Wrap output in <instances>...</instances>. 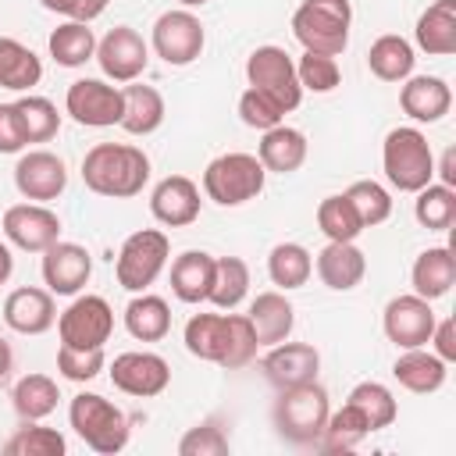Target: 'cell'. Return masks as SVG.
Listing matches in <instances>:
<instances>
[{"label": "cell", "mask_w": 456, "mask_h": 456, "mask_svg": "<svg viewBox=\"0 0 456 456\" xmlns=\"http://www.w3.org/2000/svg\"><path fill=\"white\" fill-rule=\"evenodd\" d=\"M185 349L196 360L239 370L256 356L260 342L246 314H192L185 324Z\"/></svg>", "instance_id": "cell-1"}, {"label": "cell", "mask_w": 456, "mask_h": 456, "mask_svg": "<svg viewBox=\"0 0 456 456\" xmlns=\"http://www.w3.org/2000/svg\"><path fill=\"white\" fill-rule=\"evenodd\" d=\"M150 178V157L132 142H96L82 157V182L96 196H139Z\"/></svg>", "instance_id": "cell-2"}, {"label": "cell", "mask_w": 456, "mask_h": 456, "mask_svg": "<svg viewBox=\"0 0 456 456\" xmlns=\"http://www.w3.org/2000/svg\"><path fill=\"white\" fill-rule=\"evenodd\" d=\"M328 413H331V403L317 381L281 388L274 399V410H271L278 435L292 445H317V438L328 424Z\"/></svg>", "instance_id": "cell-3"}, {"label": "cell", "mask_w": 456, "mask_h": 456, "mask_svg": "<svg viewBox=\"0 0 456 456\" xmlns=\"http://www.w3.org/2000/svg\"><path fill=\"white\" fill-rule=\"evenodd\" d=\"M68 420L75 428V435L100 456H114L128 445V417L121 406H114L110 399L96 395V392H78L68 406Z\"/></svg>", "instance_id": "cell-4"}, {"label": "cell", "mask_w": 456, "mask_h": 456, "mask_svg": "<svg viewBox=\"0 0 456 456\" xmlns=\"http://www.w3.org/2000/svg\"><path fill=\"white\" fill-rule=\"evenodd\" d=\"M349 0H303L292 14V36L303 43V50L328 57H338L349 46Z\"/></svg>", "instance_id": "cell-5"}, {"label": "cell", "mask_w": 456, "mask_h": 456, "mask_svg": "<svg viewBox=\"0 0 456 456\" xmlns=\"http://www.w3.org/2000/svg\"><path fill=\"white\" fill-rule=\"evenodd\" d=\"M381 164L385 178L399 192H417L435 178V153L428 146V135L420 128H392L381 146Z\"/></svg>", "instance_id": "cell-6"}, {"label": "cell", "mask_w": 456, "mask_h": 456, "mask_svg": "<svg viewBox=\"0 0 456 456\" xmlns=\"http://www.w3.org/2000/svg\"><path fill=\"white\" fill-rule=\"evenodd\" d=\"M267 171L256 153H221L203 171V192L217 207H242L264 192Z\"/></svg>", "instance_id": "cell-7"}, {"label": "cell", "mask_w": 456, "mask_h": 456, "mask_svg": "<svg viewBox=\"0 0 456 456\" xmlns=\"http://www.w3.org/2000/svg\"><path fill=\"white\" fill-rule=\"evenodd\" d=\"M167 256H171V242L160 228H139L132 232L121 249H118V260H114V274H118V285L128 289V292H146L160 271L167 267Z\"/></svg>", "instance_id": "cell-8"}, {"label": "cell", "mask_w": 456, "mask_h": 456, "mask_svg": "<svg viewBox=\"0 0 456 456\" xmlns=\"http://www.w3.org/2000/svg\"><path fill=\"white\" fill-rule=\"evenodd\" d=\"M203 43H207L203 21H200L189 7L164 11V14L153 21L150 46H153V53H157L164 64H171V68L192 64V61L203 53Z\"/></svg>", "instance_id": "cell-9"}, {"label": "cell", "mask_w": 456, "mask_h": 456, "mask_svg": "<svg viewBox=\"0 0 456 456\" xmlns=\"http://www.w3.org/2000/svg\"><path fill=\"white\" fill-rule=\"evenodd\" d=\"M246 78H249V86L271 93L285 110H296L303 100V86L296 78V61L281 46H256L246 57Z\"/></svg>", "instance_id": "cell-10"}, {"label": "cell", "mask_w": 456, "mask_h": 456, "mask_svg": "<svg viewBox=\"0 0 456 456\" xmlns=\"http://www.w3.org/2000/svg\"><path fill=\"white\" fill-rule=\"evenodd\" d=\"M57 331L64 346L75 349H103V342L114 331V310L103 296H78L71 306L57 317Z\"/></svg>", "instance_id": "cell-11"}, {"label": "cell", "mask_w": 456, "mask_h": 456, "mask_svg": "<svg viewBox=\"0 0 456 456\" xmlns=\"http://www.w3.org/2000/svg\"><path fill=\"white\" fill-rule=\"evenodd\" d=\"M64 110L86 128H110V125H121L125 96L118 86L103 78H78L64 93Z\"/></svg>", "instance_id": "cell-12"}, {"label": "cell", "mask_w": 456, "mask_h": 456, "mask_svg": "<svg viewBox=\"0 0 456 456\" xmlns=\"http://www.w3.org/2000/svg\"><path fill=\"white\" fill-rule=\"evenodd\" d=\"M96 61L110 82H135L150 64V46L132 25H114L96 39Z\"/></svg>", "instance_id": "cell-13"}, {"label": "cell", "mask_w": 456, "mask_h": 456, "mask_svg": "<svg viewBox=\"0 0 456 456\" xmlns=\"http://www.w3.org/2000/svg\"><path fill=\"white\" fill-rule=\"evenodd\" d=\"M435 310H431V299L410 292V296H395L388 299L385 306V335L388 342H395L399 349H417V346H428L431 342V331H435Z\"/></svg>", "instance_id": "cell-14"}, {"label": "cell", "mask_w": 456, "mask_h": 456, "mask_svg": "<svg viewBox=\"0 0 456 456\" xmlns=\"http://www.w3.org/2000/svg\"><path fill=\"white\" fill-rule=\"evenodd\" d=\"M4 235L25 253H43L61 239V217L46 203H14L4 210Z\"/></svg>", "instance_id": "cell-15"}, {"label": "cell", "mask_w": 456, "mask_h": 456, "mask_svg": "<svg viewBox=\"0 0 456 456\" xmlns=\"http://www.w3.org/2000/svg\"><path fill=\"white\" fill-rule=\"evenodd\" d=\"M14 189L32 203H50L68 189V167L50 150H28L14 164Z\"/></svg>", "instance_id": "cell-16"}, {"label": "cell", "mask_w": 456, "mask_h": 456, "mask_svg": "<svg viewBox=\"0 0 456 456\" xmlns=\"http://www.w3.org/2000/svg\"><path fill=\"white\" fill-rule=\"evenodd\" d=\"M110 381L125 395L153 399V395H160L171 385V367L157 353H121L110 363Z\"/></svg>", "instance_id": "cell-17"}, {"label": "cell", "mask_w": 456, "mask_h": 456, "mask_svg": "<svg viewBox=\"0 0 456 456\" xmlns=\"http://www.w3.org/2000/svg\"><path fill=\"white\" fill-rule=\"evenodd\" d=\"M264 378L281 392V388H296V385H306V381H317V370H321V353L310 346V342H278V346H267V356L260 363Z\"/></svg>", "instance_id": "cell-18"}, {"label": "cell", "mask_w": 456, "mask_h": 456, "mask_svg": "<svg viewBox=\"0 0 456 456\" xmlns=\"http://www.w3.org/2000/svg\"><path fill=\"white\" fill-rule=\"evenodd\" d=\"M200 185L185 175H167L150 192V214L164 228H185L200 217Z\"/></svg>", "instance_id": "cell-19"}, {"label": "cell", "mask_w": 456, "mask_h": 456, "mask_svg": "<svg viewBox=\"0 0 456 456\" xmlns=\"http://www.w3.org/2000/svg\"><path fill=\"white\" fill-rule=\"evenodd\" d=\"M93 274V256L78 242H53L43 249V281L53 296H75Z\"/></svg>", "instance_id": "cell-20"}, {"label": "cell", "mask_w": 456, "mask_h": 456, "mask_svg": "<svg viewBox=\"0 0 456 456\" xmlns=\"http://www.w3.org/2000/svg\"><path fill=\"white\" fill-rule=\"evenodd\" d=\"M4 321L18 335H43V331H50L53 321H57L53 292L50 289H36V285L14 289L4 299Z\"/></svg>", "instance_id": "cell-21"}, {"label": "cell", "mask_w": 456, "mask_h": 456, "mask_svg": "<svg viewBox=\"0 0 456 456\" xmlns=\"http://www.w3.org/2000/svg\"><path fill=\"white\" fill-rule=\"evenodd\" d=\"M399 107L403 114H410L413 121H442L452 107V89L445 78L438 75H410L403 78V89H399Z\"/></svg>", "instance_id": "cell-22"}, {"label": "cell", "mask_w": 456, "mask_h": 456, "mask_svg": "<svg viewBox=\"0 0 456 456\" xmlns=\"http://www.w3.org/2000/svg\"><path fill=\"white\" fill-rule=\"evenodd\" d=\"M363 274H367V256L356 242H328L317 253V278L335 292L356 289Z\"/></svg>", "instance_id": "cell-23"}, {"label": "cell", "mask_w": 456, "mask_h": 456, "mask_svg": "<svg viewBox=\"0 0 456 456\" xmlns=\"http://www.w3.org/2000/svg\"><path fill=\"white\" fill-rule=\"evenodd\" d=\"M392 374H395V381H399L406 392L431 395V392H438V388L445 385V378H449V363H445L442 356L428 353L424 346H417V349H403V353L395 356Z\"/></svg>", "instance_id": "cell-24"}, {"label": "cell", "mask_w": 456, "mask_h": 456, "mask_svg": "<svg viewBox=\"0 0 456 456\" xmlns=\"http://www.w3.org/2000/svg\"><path fill=\"white\" fill-rule=\"evenodd\" d=\"M256 160L264 164V171H274V175H292L303 167L306 160V135L292 125H274L260 135V146H256Z\"/></svg>", "instance_id": "cell-25"}, {"label": "cell", "mask_w": 456, "mask_h": 456, "mask_svg": "<svg viewBox=\"0 0 456 456\" xmlns=\"http://www.w3.org/2000/svg\"><path fill=\"white\" fill-rule=\"evenodd\" d=\"M417 46L428 57H449L456 53V0H435L428 11L417 18L413 28Z\"/></svg>", "instance_id": "cell-26"}, {"label": "cell", "mask_w": 456, "mask_h": 456, "mask_svg": "<svg viewBox=\"0 0 456 456\" xmlns=\"http://www.w3.org/2000/svg\"><path fill=\"white\" fill-rule=\"evenodd\" d=\"M249 324L256 331V342L260 346H278L292 335V324H296V310L292 303L285 299V292H260L253 303H249Z\"/></svg>", "instance_id": "cell-27"}, {"label": "cell", "mask_w": 456, "mask_h": 456, "mask_svg": "<svg viewBox=\"0 0 456 456\" xmlns=\"http://www.w3.org/2000/svg\"><path fill=\"white\" fill-rule=\"evenodd\" d=\"M125 96V110H121V128L128 135H150L164 125V96L153 89V86H142V82H125L121 89Z\"/></svg>", "instance_id": "cell-28"}, {"label": "cell", "mask_w": 456, "mask_h": 456, "mask_svg": "<svg viewBox=\"0 0 456 456\" xmlns=\"http://www.w3.org/2000/svg\"><path fill=\"white\" fill-rule=\"evenodd\" d=\"M410 281H413V292L424 296V299H442L452 281H456V256L449 246H431L424 249L417 260H413V271H410Z\"/></svg>", "instance_id": "cell-29"}, {"label": "cell", "mask_w": 456, "mask_h": 456, "mask_svg": "<svg viewBox=\"0 0 456 456\" xmlns=\"http://www.w3.org/2000/svg\"><path fill=\"white\" fill-rule=\"evenodd\" d=\"M214 281V256L203 249H185L171 264V292L182 303H203Z\"/></svg>", "instance_id": "cell-30"}, {"label": "cell", "mask_w": 456, "mask_h": 456, "mask_svg": "<svg viewBox=\"0 0 456 456\" xmlns=\"http://www.w3.org/2000/svg\"><path fill=\"white\" fill-rule=\"evenodd\" d=\"M413 61H417L413 57V43L403 39V36H395V32L378 36L370 43V50H367V68L381 82H403V78H410L413 75Z\"/></svg>", "instance_id": "cell-31"}, {"label": "cell", "mask_w": 456, "mask_h": 456, "mask_svg": "<svg viewBox=\"0 0 456 456\" xmlns=\"http://www.w3.org/2000/svg\"><path fill=\"white\" fill-rule=\"evenodd\" d=\"M39 78H43V61L36 57V50H28L11 36H0V89L25 93L39 86Z\"/></svg>", "instance_id": "cell-32"}, {"label": "cell", "mask_w": 456, "mask_h": 456, "mask_svg": "<svg viewBox=\"0 0 456 456\" xmlns=\"http://www.w3.org/2000/svg\"><path fill=\"white\" fill-rule=\"evenodd\" d=\"M125 328L132 338L139 342H160L171 331V306L160 296L139 292L128 306H125Z\"/></svg>", "instance_id": "cell-33"}, {"label": "cell", "mask_w": 456, "mask_h": 456, "mask_svg": "<svg viewBox=\"0 0 456 456\" xmlns=\"http://www.w3.org/2000/svg\"><path fill=\"white\" fill-rule=\"evenodd\" d=\"M57 399H61L57 381L46 378V374H25L11 388V406H14V413L21 420H43V417H50L57 410Z\"/></svg>", "instance_id": "cell-34"}, {"label": "cell", "mask_w": 456, "mask_h": 456, "mask_svg": "<svg viewBox=\"0 0 456 456\" xmlns=\"http://www.w3.org/2000/svg\"><path fill=\"white\" fill-rule=\"evenodd\" d=\"M50 57L61 68H82L86 61L96 57V36L89 28V21H64L50 32Z\"/></svg>", "instance_id": "cell-35"}, {"label": "cell", "mask_w": 456, "mask_h": 456, "mask_svg": "<svg viewBox=\"0 0 456 456\" xmlns=\"http://www.w3.org/2000/svg\"><path fill=\"white\" fill-rule=\"evenodd\" d=\"M267 274L285 292L289 289H303L310 281V274H314V256L299 242H278L271 249V256H267Z\"/></svg>", "instance_id": "cell-36"}, {"label": "cell", "mask_w": 456, "mask_h": 456, "mask_svg": "<svg viewBox=\"0 0 456 456\" xmlns=\"http://www.w3.org/2000/svg\"><path fill=\"white\" fill-rule=\"evenodd\" d=\"M249 292V267L239 256H214V281H210V303L217 310H235Z\"/></svg>", "instance_id": "cell-37"}, {"label": "cell", "mask_w": 456, "mask_h": 456, "mask_svg": "<svg viewBox=\"0 0 456 456\" xmlns=\"http://www.w3.org/2000/svg\"><path fill=\"white\" fill-rule=\"evenodd\" d=\"M367 435H370L367 417H363V413H360L353 403H346L342 410L328 413V424H324V431H321L317 445H321L324 452H346V449L360 445Z\"/></svg>", "instance_id": "cell-38"}, {"label": "cell", "mask_w": 456, "mask_h": 456, "mask_svg": "<svg viewBox=\"0 0 456 456\" xmlns=\"http://www.w3.org/2000/svg\"><path fill=\"white\" fill-rule=\"evenodd\" d=\"M417 221L428 232H445L456 221V189L442 185V182H428L424 189H417V203H413Z\"/></svg>", "instance_id": "cell-39"}, {"label": "cell", "mask_w": 456, "mask_h": 456, "mask_svg": "<svg viewBox=\"0 0 456 456\" xmlns=\"http://www.w3.org/2000/svg\"><path fill=\"white\" fill-rule=\"evenodd\" d=\"M317 228L328 235V242H356V235L363 232V221L353 210L349 196L338 192V196H324L321 200V207H317Z\"/></svg>", "instance_id": "cell-40"}, {"label": "cell", "mask_w": 456, "mask_h": 456, "mask_svg": "<svg viewBox=\"0 0 456 456\" xmlns=\"http://www.w3.org/2000/svg\"><path fill=\"white\" fill-rule=\"evenodd\" d=\"M346 403H353V406L367 417L370 431H381V428H388V424L399 417V403H395V395H392L381 381H360V385L349 392Z\"/></svg>", "instance_id": "cell-41"}, {"label": "cell", "mask_w": 456, "mask_h": 456, "mask_svg": "<svg viewBox=\"0 0 456 456\" xmlns=\"http://www.w3.org/2000/svg\"><path fill=\"white\" fill-rule=\"evenodd\" d=\"M4 452L7 456H64L68 442H64V435L57 428H43V424L25 420V428H18L4 442Z\"/></svg>", "instance_id": "cell-42"}, {"label": "cell", "mask_w": 456, "mask_h": 456, "mask_svg": "<svg viewBox=\"0 0 456 456\" xmlns=\"http://www.w3.org/2000/svg\"><path fill=\"white\" fill-rule=\"evenodd\" d=\"M14 107L21 114V128H25V139L28 142H50L57 135L61 114H57V107L46 96H21Z\"/></svg>", "instance_id": "cell-43"}, {"label": "cell", "mask_w": 456, "mask_h": 456, "mask_svg": "<svg viewBox=\"0 0 456 456\" xmlns=\"http://www.w3.org/2000/svg\"><path fill=\"white\" fill-rule=\"evenodd\" d=\"M346 196H349L353 210L360 214L363 228H374V224H381V221L392 217V196H388V189L378 185V182H370V178L353 182V185L346 189Z\"/></svg>", "instance_id": "cell-44"}, {"label": "cell", "mask_w": 456, "mask_h": 456, "mask_svg": "<svg viewBox=\"0 0 456 456\" xmlns=\"http://www.w3.org/2000/svg\"><path fill=\"white\" fill-rule=\"evenodd\" d=\"M285 114H289V110H285L271 93H264V89H256V86H249V89L239 96V118H242V125H249V128H256V132H267V128L281 125Z\"/></svg>", "instance_id": "cell-45"}, {"label": "cell", "mask_w": 456, "mask_h": 456, "mask_svg": "<svg viewBox=\"0 0 456 456\" xmlns=\"http://www.w3.org/2000/svg\"><path fill=\"white\" fill-rule=\"evenodd\" d=\"M296 78H299V86L310 89V93H331V89L342 82V71H338V61H335V57L303 50V57L296 61Z\"/></svg>", "instance_id": "cell-46"}, {"label": "cell", "mask_w": 456, "mask_h": 456, "mask_svg": "<svg viewBox=\"0 0 456 456\" xmlns=\"http://www.w3.org/2000/svg\"><path fill=\"white\" fill-rule=\"evenodd\" d=\"M178 452L182 456H224L228 452V431L217 420H203L182 435Z\"/></svg>", "instance_id": "cell-47"}, {"label": "cell", "mask_w": 456, "mask_h": 456, "mask_svg": "<svg viewBox=\"0 0 456 456\" xmlns=\"http://www.w3.org/2000/svg\"><path fill=\"white\" fill-rule=\"evenodd\" d=\"M57 370L68 381H93L103 370V349H75V346H64L61 342V349H57Z\"/></svg>", "instance_id": "cell-48"}, {"label": "cell", "mask_w": 456, "mask_h": 456, "mask_svg": "<svg viewBox=\"0 0 456 456\" xmlns=\"http://www.w3.org/2000/svg\"><path fill=\"white\" fill-rule=\"evenodd\" d=\"M28 146L25 128H21V114L14 103H0V153H21Z\"/></svg>", "instance_id": "cell-49"}, {"label": "cell", "mask_w": 456, "mask_h": 456, "mask_svg": "<svg viewBox=\"0 0 456 456\" xmlns=\"http://www.w3.org/2000/svg\"><path fill=\"white\" fill-rule=\"evenodd\" d=\"M46 11L64 14L68 21H93L107 11V0H39Z\"/></svg>", "instance_id": "cell-50"}, {"label": "cell", "mask_w": 456, "mask_h": 456, "mask_svg": "<svg viewBox=\"0 0 456 456\" xmlns=\"http://www.w3.org/2000/svg\"><path fill=\"white\" fill-rule=\"evenodd\" d=\"M431 342H435V356H442L445 363H452V360H456V321H452V317L435 321Z\"/></svg>", "instance_id": "cell-51"}, {"label": "cell", "mask_w": 456, "mask_h": 456, "mask_svg": "<svg viewBox=\"0 0 456 456\" xmlns=\"http://www.w3.org/2000/svg\"><path fill=\"white\" fill-rule=\"evenodd\" d=\"M442 185H449V189H456V153L452 150H445V157H442Z\"/></svg>", "instance_id": "cell-52"}, {"label": "cell", "mask_w": 456, "mask_h": 456, "mask_svg": "<svg viewBox=\"0 0 456 456\" xmlns=\"http://www.w3.org/2000/svg\"><path fill=\"white\" fill-rule=\"evenodd\" d=\"M11 271H14V256H11L7 242H0V285L11 278Z\"/></svg>", "instance_id": "cell-53"}, {"label": "cell", "mask_w": 456, "mask_h": 456, "mask_svg": "<svg viewBox=\"0 0 456 456\" xmlns=\"http://www.w3.org/2000/svg\"><path fill=\"white\" fill-rule=\"evenodd\" d=\"M11 367H14V353H11V346L0 338V381L11 374Z\"/></svg>", "instance_id": "cell-54"}, {"label": "cell", "mask_w": 456, "mask_h": 456, "mask_svg": "<svg viewBox=\"0 0 456 456\" xmlns=\"http://www.w3.org/2000/svg\"><path fill=\"white\" fill-rule=\"evenodd\" d=\"M178 4H182V7H203L207 0H178Z\"/></svg>", "instance_id": "cell-55"}]
</instances>
